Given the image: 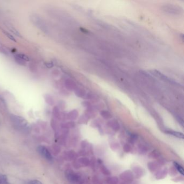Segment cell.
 <instances>
[{
  "label": "cell",
  "instance_id": "cell-1",
  "mask_svg": "<svg viewBox=\"0 0 184 184\" xmlns=\"http://www.w3.org/2000/svg\"><path fill=\"white\" fill-rule=\"evenodd\" d=\"M11 120L16 128L20 130L25 132H28L30 130V125L27 120L23 118L16 115H12Z\"/></svg>",
  "mask_w": 184,
  "mask_h": 184
},
{
  "label": "cell",
  "instance_id": "cell-2",
  "mask_svg": "<svg viewBox=\"0 0 184 184\" xmlns=\"http://www.w3.org/2000/svg\"><path fill=\"white\" fill-rule=\"evenodd\" d=\"M37 150L39 153L41 154L45 159H47L48 160H49V161L52 160V157L50 153V152L45 146H39L37 147Z\"/></svg>",
  "mask_w": 184,
  "mask_h": 184
},
{
  "label": "cell",
  "instance_id": "cell-3",
  "mask_svg": "<svg viewBox=\"0 0 184 184\" xmlns=\"http://www.w3.org/2000/svg\"><path fill=\"white\" fill-rule=\"evenodd\" d=\"M7 27L10 30V31H11L13 33H14L15 35L19 36V37L21 36L20 33L18 31V30L15 28L14 27H13V25H11L10 24H9V23L7 25Z\"/></svg>",
  "mask_w": 184,
  "mask_h": 184
},
{
  "label": "cell",
  "instance_id": "cell-4",
  "mask_svg": "<svg viewBox=\"0 0 184 184\" xmlns=\"http://www.w3.org/2000/svg\"><path fill=\"white\" fill-rule=\"evenodd\" d=\"M167 133L169 134H172V135L174 136L175 137H178V138H184V135H183V134L178 132L170 131H167Z\"/></svg>",
  "mask_w": 184,
  "mask_h": 184
},
{
  "label": "cell",
  "instance_id": "cell-5",
  "mask_svg": "<svg viewBox=\"0 0 184 184\" xmlns=\"http://www.w3.org/2000/svg\"><path fill=\"white\" fill-rule=\"evenodd\" d=\"M174 166H175V167H176V169H177V170L178 171V172H179V173H180V174H182V175H184V169H183V167H182L181 165H180L178 164V163H175V162H174Z\"/></svg>",
  "mask_w": 184,
  "mask_h": 184
},
{
  "label": "cell",
  "instance_id": "cell-6",
  "mask_svg": "<svg viewBox=\"0 0 184 184\" xmlns=\"http://www.w3.org/2000/svg\"><path fill=\"white\" fill-rule=\"evenodd\" d=\"M15 60L19 64L21 65L25 66V64H26L25 61L22 60V59H21V58H20V57H17V56L15 57Z\"/></svg>",
  "mask_w": 184,
  "mask_h": 184
},
{
  "label": "cell",
  "instance_id": "cell-7",
  "mask_svg": "<svg viewBox=\"0 0 184 184\" xmlns=\"http://www.w3.org/2000/svg\"><path fill=\"white\" fill-rule=\"evenodd\" d=\"M17 56L19 57H20V58L24 60L25 61H29V58L27 56L25 55V54H20L17 55Z\"/></svg>",
  "mask_w": 184,
  "mask_h": 184
},
{
  "label": "cell",
  "instance_id": "cell-8",
  "mask_svg": "<svg viewBox=\"0 0 184 184\" xmlns=\"http://www.w3.org/2000/svg\"><path fill=\"white\" fill-rule=\"evenodd\" d=\"M4 33L5 34V35L8 37V39H9L10 40H11V41H16V40H15V38H14V37L12 35H11L10 34H9V33H8V32H7V31H4Z\"/></svg>",
  "mask_w": 184,
  "mask_h": 184
},
{
  "label": "cell",
  "instance_id": "cell-9",
  "mask_svg": "<svg viewBox=\"0 0 184 184\" xmlns=\"http://www.w3.org/2000/svg\"><path fill=\"white\" fill-rule=\"evenodd\" d=\"M0 53L2 54H4V55H8V51L6 50L4 48L1 47V46H0Z\"/></svg>",
  "mask_w": 184,
  "mask_h": 184
},
{
  "label": "cell",
  "instance_id": "cell-10",
  "mask_svg": "<svg viewBox=\"0 0 184 184\" xmlns=\"http://www.w3.org/2000/svg\"><path fill=\"white\" fill-rule=\"evenodd\" d=\"M28 184H42V183L37 180H31L29 183Z\"/></svg>",
  "mask_w": 184,
  "mask_h": 184
},
{
  "label": "cell",
  "instance_id": "cell-11",
  "mask_svg": "<svg viewBox=\"0 0 184 184\" xmlns=\"http://www.w3.org/2000/svg\"><path fill=\"white\" fill-rule=\"evenodd\" d=\"M50 98H51V96L50 95H48L46 96V97H45V101L46 102H48V103H50V102H53L52 101V100H50Z\"/></svg>",
  "mask_w": 184,
  "mask_h": 184
},
{
  "label": "cell",
  "instance_id": "cell-12",
  "mask_svg": "<svg viewBox=\"0 0 184 184\" xmlns=\"http://www.w3.org/2000/svg\"><path fill=\"white\" fill-rule=\"evenodd\" d=\"M0 184H1V180H0Z\"/></svg>",
  "mask_w": 184,
  "mask_h": 184
}]
</instances>
